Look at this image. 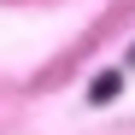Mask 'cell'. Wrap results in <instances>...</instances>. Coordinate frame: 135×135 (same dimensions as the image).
I'll list each match as a JSON object with an SVG mask.
<instances>
[{"instance_id":"1","label":"cell","mask_w":135,"mask_h":135,"mask_svg":"<svg viewBox=\"0 0 135 135\" xmlns=\"http://www.w3.org/2000/svg\"><path fill=\"white\" fill-rule=\"evenodd\" d=\"M118 88H123V76H118V71H106V76L88 82V100H94V106H100V100H118Z\"/></svg>"},{"instance_id":"2","label":"cell","mask_w":135,"mask_h":135,"mask_svg":"<svg viewBox=\"0 0 135 135\" xmlns=\"http://www.w3.org/2000/svg\"><path fill=\"white\" fill-rule=\"evenodd\" d=\"M129 65H135V53H129Z\"/></svg>"}]
</instances>
